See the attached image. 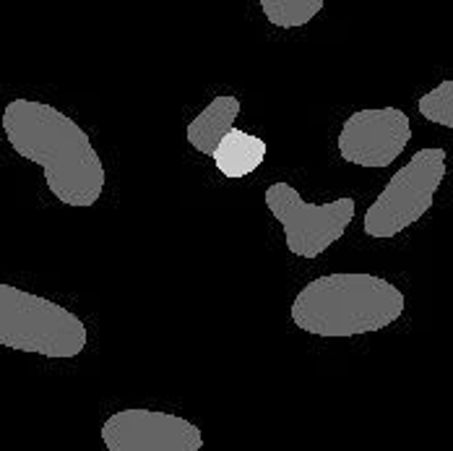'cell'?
<instances>
[{
  "instance_id": "3957f363",
  "label": "cell",
  "mask_w": 453,
  "mask_h": 451,
  "mask_svg": "<svg viewBox=\"0 0 453 451\" xmlns=\"http://www.w3.org/2000/svg\"><path fill=\"white\" fill-rule=\"evenodd\" d=\"M89 331L73 311L0 282V345L45 358H76Z\"/></svg>"
},
{
  "instance_id": "ba28073f",
  "label": "cell",
  "mask_w": 453,
  "mask_h": 451,
  "mask_svg": "<svg viewBox=\"0 0 453 451\" xmlns=\"http://www.w3.org/2000/svg\"><path fill=\"white\" fill-rule=\"evenodd\" d=\"M237 115H240V99L234 94L214 97L201 110V115H196V121L188 126V131H185L188 141L193 144V149H198L201 154L211 157L214 149L219 146V141L232 131Z\"/></svg>"
},
{
  "instance_id": "6da1fadb",
  "label": "cell",
  "mask_w": 453,
  "mask_h": 451,
  "mask_svg": "<svg viewBox=\"0 0 453 451\" xmlns=\"http://www.w3.org/2000/svg\"><path fill=\"white\" fill-rule=\"evenodd\" d=\"M13 152L45 170L50 193L68 206H94L104 191V165L87 131L58 107L13 99L3 110Z\"/></svg>"
},
{
  "instance_id": "9c48e42d",
  "label": "cell",
  "mask_w": 453,
  "mask_h": 451,
  "mask_svg": "<svg viewBox=\"0 0 453 451\" xmlns=\"http://www.w3.org/2000/svg\"><path fill=\"white\" fill-rule=\"evenodd\" d=\"M217 170L225 178H245L256 167L264 165L266 159V141L245 131L232 128L229 134L219 141V146L211 154Z\"/></svg>"
},
{
  "instance_id": "5b68a950",
  "label": "cell",
  "mask_w": 453,
  "mask_h": 451,
  "mask_svg": "<svg viewBox=\"0 0 453 451\" xmlns=\"http://www.w3.org/2000/svg\"><path fill=\"white\" fill-rule=\"evenodd\" d=\"M266 206L284 227L289 253L300 259H318L355 220V198L308 204L289 183H273L266 188Z\"/></svg>"
},
{
  "instance_id": "52a82bcc",
  "label": "cell",
  "mask_w": 453,
  "mask_h": 451,
  "mask_svg": "<svg viewBox=\"0 0 453 451\" xmlns=\"http://www.w3.org/2000/svg\"><path fill=\"white\" fill-rule=\"evenodd\" d=\"M411 138L409 115L399 107L360 110L339 131V154L349 165L388 167L407 149Z\"/></svg>"
},
{
  "instance_id": "277c9868",
  "label": "cell",
  "mask_w": 453,
  "mask_h": 451,
  "mask_svg": "<svg viewBox=\"0 0 453 451\" xmlns=\"http://www.w3.org/2000/svg\"><path fill=\"white\" fill-rule=\"evenodd\" d=\"M446 178V152L419 149L407 165L388 181L380 196L365 212V232L388 240L427 214L433 198Z\"/></svg>"
},
{
  "instance_id": "7a4b0ae2",
  "label": "cell",
  "mask_w": 453,
  "mask_h": 451,
  "mask_svg": "<svg viewBox=\"0 0 453 451\" xmlns=\"http://www.w3.org/2000/svg\"><path fill=\"white\" fill-rule=\"evenodd\" d=\"M404 308L402 290L383 276L344 271L308 282L292 303V321L318 337H357L391 326Z\"/></svg>"
},
{
  "instance_id": "8992f818",
  "label": "cell",
  "mask_w": 453,
  "mask_h": 451,
  "mask_svg": "<svg viewBox=\"0 0 453 451\" xmlns=\"http://www.w3.org/2000/svg\"><path fill=\"white\" fill-rule=\"evenodd\" d=\"M102 441L110 451H201L203 433L180 415L131 407L104 420Z\"/></svg>"
},
{
  "instance_id": "8fae6325",
  "label": "cell",
  "mask_w": 453,
  "mask_h": 451,
  "mask_svg": "<svg viewBox=\"0 0 453 451\" xmlns=\"http://www.w3.org/2000/svg\"><path fill=\"white\" fill-rule=\"evenodd\" d=\"M419 115L430 123L453 128V82H443L441 87L422 94L419 99Z\"/></svg>"
},
{
  "instance_id": "30bf717a",
  "label": "cell",
  "mask_w": 453,
  "mask_h": 451,
  "mask_svg": "<svg viewBox=\"0 0 453 451\" xmlns=\"http://www.w3.org/2000/svg\"><path fill=\"white\" fill-rule=\"evenodd\" d=\"M323 0H261V11L279 29H297L313 21Z\"/></svg>"
}]
</instances>
